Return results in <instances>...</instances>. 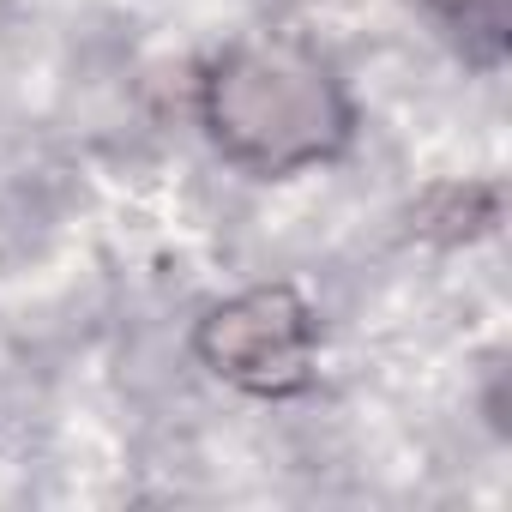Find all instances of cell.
<instances>
[{
    "label": "cell",
    "mask_w": 512,
    "mask_h": 512,
    "mask_svg": "<svg viewBox=\"0 0 512 512\" xmlns=\"http://www.w3.org/2000/svg\"><path fill=\"white\" fill-rule=\"evenodd\" d=\"M205 145L247 181H296L356 151L362 109L338 61L296 31H247L193 79Z\"/></svg>",
    "instance_id": "cell-1"
},
{
    "label": "cell",
    "mask_w": 512,
    "mask_h": 512,
    "mask_svg": "<svg viewBox=\"0 0 512 512\" xmlns=\"http://www.w3.org/2000/svg\"><path fill=\"white\" fill-rule=\"evenodd\" d=\"M320 308L290 278H260L217 296L193 320V362L253 404H290L320 386Z\"/></svg>",
    "instance_id": "cell-2"
},
{
    "label": "cell",
    "mask_w": 512,
    "mask_h": 512,
    "mask_svg": "<svg viewBox=\"0 0 512 512\" xmlns=\"http://www.w3.org/2000/svg\"><path fill=\"white\" fill-rule=\"evenodd\" d=\"M422 235H440V241H482L500 229V187L494 181H446L422 199L416 211Z\"/></svg>",
    "instance_id": "cell-3"
}]
</instances>
